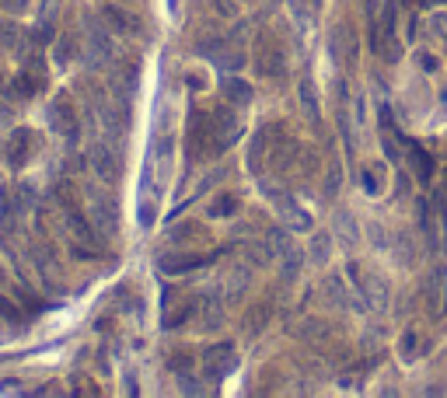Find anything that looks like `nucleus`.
Segmentation results:
<instances>
[{
	"mask_svg": "<svg viewBox=\"0 0 447 398\" xmlns=\"http://www.w3.org/2000/svg\"><path fill=\"white\" fill-rule=\"evenodd\" d=\"M395 28H399V7L384 4L381 18H374V25H370V42H374V53L381 60H388V63L399 60V36H395Z\"/></svg>",
	"mask_w": 447,
	"mask_h": 398,
	"instance_id": "nucleus-1",
	"label": "nucleus"
},
{
	"mask_svg": "<svg viewBox=\"0 0 447 398\" xmlns=\"http://www.w3.org/2000/svg\"><path fill=\"white\" fill-rule=\"evenodd\" d=\"M255 70L262 74V77L269 80H280L286 74V56H284V45L276 42L273 32H259V39H255Z\"/></svg>",
	"mask_w": 447,
	"mask_h": 398,
	"instance_id": "nucleus-2",
	"label": "nucleus"
},
{
	"mask_svg": "<svg viewBox=\"0 0 447 398\" xmlns=\"http://www.w3.org/2000/svg\"><path fill=\"white\" fill-rule=\"evenodd\" d=\"M185 151H189V161H203L210 151H220L217 140H213V119H210V116H203V112H193V116H189Z\"/></svg>",
	"mask_w": 447,
	"mask_h": 398,
	"instance_id": "nucleus-3",
	"label": "nucleus"
},
{
	"mask_svg": "<svg viewBox=\"0 0 447 398\" xmlns=\"http://www.w3.org/2000/svg\"><path fill=\"white\" fill-rule=\"evenodd\" d=\"M203 367H206V377H227L235 367H238V353H235V346L231 343H217V346H210L203 353Z\"/></svg>",
	"mask_w": 447,
	"mask_h": 398,
	"instance_id": "nucleus-4",
	"label": "nucleus"
},
{
	"mask_svg": "<svg viewBox=\"0 0 447 398\" xmlns=\"http://www.w3.org/2000/svg\"><path fill=\"white\" fill-rule=\"evenodd\" d=\"M49 126L63 136H77V112H74L70 95H56L49 102Z\"/></svg>",
	"mask_w": 447,
	"mask_h": 398,
	"instance_id": "nucleus-5",
	"label": "nucleus"
},
{
	"mask_svg": "<svg viewBox=\"0 0 447 398\" xmlns=\"http://www.w3.org/2000/svg\"><path fill=\"white\" fill-rule=\"evenodd\" d=\"M210 119H213V140H217L220 151H227L231 144H238V136H242V119H238L235 109H217Z\"/></svg>",
	"mask_w": 447,
	"mask_h": 398,
	"instance_id": "nucleus-6",
	"label": "nucleus"
},
{
	"mask_svg": "<svg viewBox=\"0 0 447 398\" xmlns=\"http://www.w3.org/2000/svg\"><path fill=\"white\" fill-rule=\"evenodd\" d=\"M87 199H91V220H95L105 235H112L116 224H119V217H116V199L109 196L105 189H91Z\"/></svg>",
	"mask_w": 447,
	"mask_h": 398,
	"instance_id": "nucleus-7",
	"label": "nucleus"
},
{
	"mask_svg": "<svg viewBox=\"0 0 447 398\" xmlns=\"http://www.w3.org/2000/svg\"><path fill=\"white\" fill-rule=\"evenodd\" d=\"M91 168L98 171L102 182H116L119 178V154H116V147L109 140H102V144L91 147Z\"/></svg>",
	"mask_w": 447,
	"mask_h": 398,
	"instance_id": "nucleus-8",
	"label": "nucleus"
},
{
	"mask_svg": "<svg viewBox=\"0 0 447 398\" xmlns=\"http://www.w3.org/2000/svg\"><path fill=\"white\" fill-rule=\"evenodd\" d=\"M32 151H36V133L28 126H18L11 133V140H7V161H11V168H25L28 158H32Z\"/></svg>",
	"mask_w": 447,
	"mask_h": 398,
	"instance_id": "nucleus-9",
	"label": "nucleus"
},
{
	"mask_svg": "<svg viewBox=\"0 0 447 398\" xmlns=\"http://www.w3.org/2000/svg\"><path fill=\"white\" fill-rule=\"evenodd\" d=\"M328 42H332V56H335V63L350 67V63L357 60V32H353L350 25H335Z\"/></svg>",
	"mask_w": 447,
	"mask_h": 398,
	"instance_id": "nucleus-10",
	"label": "nucleus"
},
{
	"mask_svg": "<svg viewBox=\"0 0 447 398\" xmlns=\"http://www.w3.org/2000/svg\"><path fill=\"white\" fill-rule=\"evenodd\" d=\"M210 262V255H203V252H178V255H161L158 259V266H161L164 273H189V269H200V266H206Z\"/></svg>",
	"mask_w": 447,
	"mask_h": 398,
	"instance_id": "nucleus-11",
	"label": "nucleus"
},
{
	"mask_svg": "<svg viewBox=\"0 0 447 398\" xmlns=\"http://www.w3.org/2000/svg\"><path fill=\"white\" fill-rule=\"evenodd\" d=\"M63 213H67V231H70V241H81L84 248H95V244H98V241H95V227L84 220L81 210H77V206H67Z\"/></svg>",
	"mask_w": 447,
	"mask_h": 398,
	"instance_id": "nucleus-12",
	"label": "nucleus"
},
{
	"mask_svg": "<svg viewBox=\"0 0 447 398\" xmlns=\"http://www.w3.org/2000/svg\"><path fill=\"white\" fill-rule=\"evenodd\" d=\"M430 308H433V315H441L447 308V273L444 266H437L433 269V279H430Z\"/></svg>",
	"mask_w": 447,
	"mask_h": 398,
	"instance_id": "nucleus-13",
	"label": "nucleus"
},
{
	"mask_svg": "<svg viewBox=\"0 0 447 398\" xmlns=\"http://www.w3.org/2000/svg\"><path fill=\"white\" fill-rule=\"evenodd\" d=\"M406 151L412 154V168H416V175H419V182H430V175H433V161H430V154L419 147V144H412V140H406Z\"/></svg>",
	"mask_w": 447,
	"mask_h": 398,
	"instance_id": "nucleus-14",
	"label": "nucleus"
},
{
	"mask_svg": "<svg viewBox=\"0 0 447 398\" xmlns=\"http://www.w3.org/2000/svg\"><path fill=\"white\" fill-rule=\"evenodd\" d=\"M196 311H200V321L210 325V328H217V325L224 321V308L217 304V297H200V301H196Z\"/></svg>",
	"mask_w": 447,
	"mask_h": 398,
	"instance_id": "nucleus-15",
	"label": "nucleus"
},
{
	"mask_svg": "<svg viewBox=\"0 0 447 398\" xmlns=\"http://www.w3.org/2000/svg\"><path fill=\"white\" fill-rule=\"evenodd\" d=\"M102 14H105V21H109L116 32H136V21H133V14H129V11H122V7H116V4H109Z\"/></svg>",
	"mask_w": 447,
	"mask_h": 398,
	"instance_id": "nucleus-16",
	"label": "nucleus"
},
{
	"mask_svg": "<svg viewBox=\"0 0 447 398\" xmlns=\"http://www.w3.org/2000/svg\"><path fill=\"white\" fill-rule=\"evenodd\" d=\"M224 95H227L235 105H248V102H252V84H248V80L231 77L227 84H224Z\"/></svg>",
	"mask_w": 447,
	"mask_h": 398,
	"instance_id": "nucleus-17",
	"label": "nucleus"
},
{
	"mask_svg": "<svg viewBox=\"0 0 447 398\" xmlns=\"http://www.w3.org/2000/svg\"><path fill=\"white\" fill-rule=\"evenodd\" d=\"M301 105H304V112H308V119L318 122V98H315V84L304 77L301 80Z\"/></svg>",
	"mask_w": 447,
	"mask_h": 398,
	"instance_id": "nucleus-18",
	"label": "nucleus"
},
{
	"mask_svg": "<svg viewBox=\"0 0 447 398\" xmlns=\"http://www.w3.org/2000/svg\"><path fill=\"white\" fill-rule=\"evenodd\" d=\"M231 213H238V196L210 199V217H231Z\"/></svg>",
	"mask_w": 447,
	"mask_h": 398,
	"instance_id": "nucleus-19",
	"label": "nucleus"
},
{
	"mask_svg": "<svg viewBox=\"0 0 447 398\" xmlns=\"http://www.w3.org/2000/svg\"><path fill=\"white\" fill-rule=\"evenodd\" d=\"M18 213V203H14V196L7 193V189H0V227L7 231L11 227V217Z\"/></svg>",
	"mask_w": 447,
	"mask_h": 398,
	"instance_id": "nucleus-20",
	"label": "nucleus"
},
{
	"mask_svg": "<svg viewBox=\"0 0 447 398\" xmlns=\"http://www.w3.org/2000/svg\"><path fill=\"white\" fill-rule=\"evenodd\" d=\"M280 206H284V217L290 220V224H293V227H301V231H304V227L311 224V220L304 217V210H301L297 203H290V199H280Z\"/></svg>",
	"mask_w": 447,
	"mask_h": 398,
	"instance_id": "nucleus-21",
	"label": "nucleus"
},
{
	"mask_svg": "<svg viewBox=\"0 0 447 398\" xmlns=\"http://www.w3.org/2000/svg\"><path fill=\"white\" fill-rule=\"evenodd\" d=\"M182 238H200V241H206V227H203V224H193V220H185L182 227H175V231H171V241H182Z\"/></svg>",
	"mask_w": 447,
	"mask_h": 398,
	"instance_id": "nucleus-22",
	"label": "nucleus"
},
{
	"mask_svg": "<svg viewBox=\"0 0 447 398\" xmlns=\"http://www.w3.org/2000/svg\"><path fill=\"white\" fill-rule=\"evenodd\" d=\"M266 318H269V304H259L255 311H248V315H244V332H248V335H255V332L262 328L259 321H266Z\"/></svg>",
	"mask_w": 447,
	"mask_h": 398,
	"instance_id": "nucleus-23",
	"label": "nucleus"
},
{
	"mask_svg": "<svg viewBox=\"0 0 447 398\" xmlns=\"http://www.w3.org/2000/svg\"><path fill=\"white\" fill-rule=\"evenodd\" d=\"M70 56H77V42H74V36H63V39H60V49H56V60L67 63Z\"/></svg>",
	"mask_w": 447,
	"mask_h": 398,
	"instance_id": "nucleus-24",
	"label": "nucleus"
},
{
	"mask_svg": "<svg viewBox=\"0 0 447 398\" xmlns=\"http://www.w3.org/2000/svg\"><path fill=\"white\" fill-rule=\"evenodd\" d=\"M0 315H4V318H11V321L21 318V315H18V308H14V304H11L7 297H0Z\"/></svg>",
	"mask_w": 447,
	"mask_h": 398,
	"instance_id": "nucleus-25",
	"label": "nucleus"
},
{
	"mask_svg": "<svg viewBox=\"0 0 447 398\" xmlns=\"http://www.w3.org/2000/svg\"><path fill=\"white\" fill-rule=\"evenodd\" d=\"M0 4H4V7H7V11H11V14H21V11H25V4H28V0H0Z\"/></svg>",
	"mask_w": 447,
	"mask_h": 398,
	"instance_id": "nucleus-26",
	"label": "nucleus"
},
{
	"mask_svg": "<svg viewBox=\"0 0 447 398\" xmlns=\"http://www.w3.org/2000/svg\"><path fill=\"white\" fill-rule=\"evenodd\" d=\"M0 279H4V269H0Z\"/></svg>",
	"mask_w": 447,
	"mask_h": 398,
	"instance_id": "nucleus-27",
	"label": "nucleus"
}]
</instances>
